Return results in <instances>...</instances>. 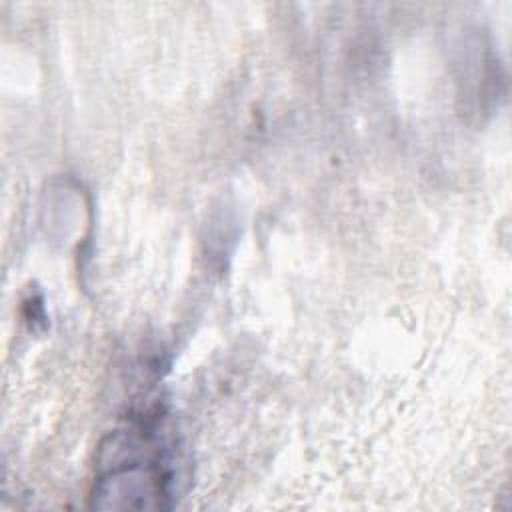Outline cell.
<instances>
[{
	"label": "cell",
	"instance_id": "obj_1",
	"mask_svg": "<svg viewBox=\"0 0 512 512\" xmlns=\"http://www.w3.org/2000/svg\"><path fill=\"white\" fill-rule=\"evenodd\" d=\"M168 482V474L152 464L116 466L96 482L92 506L98 510L168 508Z\"/></svg>",
	"mask_w": 512,
	"mask_h": 512
}]
</instances>
